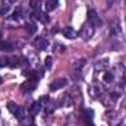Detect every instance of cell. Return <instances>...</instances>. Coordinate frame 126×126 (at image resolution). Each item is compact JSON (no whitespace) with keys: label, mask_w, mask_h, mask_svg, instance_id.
<instances>
[{"label":"cell","mask_w":126,"mask_h":126,"mask_svg":"<svg viewBox=\"0 0 126 126\" xmlns=\"http://www.w3.org/2000/svg\"><path fill=\"white\" fill-rule=\"evenodd\" d=\"M66 85H67V79L66 78H59V79H56V81H53L50 84V90L51 91H57V90H60V88L66 87Z\"/></svg>","instance_id":"cell-1"},{"label":"cell","mask_w":126,"mask_h":126,"mask_svg":"<svg viewBox=\"0 0 126 126\" xmlns=\"http://www.w3.org/2000/svg\"><path fill=\"white\" fill-rule=\"evenodd\" d=\"M88 22L93 25V27H98V25H101V19L98 18V15H97V12L95 10H88Z\"/></svg>","instance_id":"cell-2"},{"label":"cell","mask_w":126,"mask_h":126,"mask_svg":"<svg viewBox=\"0 0 126 126\" xmlns=\"http://www.w3.org/2000/svg\"><path fill=\"white\" fill-rule=\"evenodd\" d=\"M37 87V79H28L24 85H22V93H32Z\"/></svg>","instance_id":"cell-3"},{"label":"cell","mask_w":126,"mask_h":126,"mask_svg":"<svg viewBox=\"0 0 126 126\" xmlns=\"http://www.w3.org/2000/svg\"><path fill=\"white\" fill-rule=\"evenodd\" d=\"M34 46H35V48H38V50H46L47 46H48V41H47L46 38H43V37H38V38L34 40Z\"/></svg>","instance_id":"cell-4"},{"label":"cell","mask_w":126,"mask_h":126,"mask_svg":"<svg viewBox=\"0 0 126 126\" xmlns=\"http://www.w3.org/2000/svg\"><path fill=\"white\" fill-rule=\"evenodd\" d=\"M38 103L41 104V107H47V113H53V104H51V101H50V98L47 95L41 97Z\"/></svg>","instance_id":"cell-5"},{"label":"cell","mask_w":126,"mask_h":126,"mask_svg":"<svg viewBox=\"0 0 126 126\" xmlns=\"http://www.w3.org/2000/svg\"><path fill=\"white\" fill-rule=\"evenodd\" d=\"M93 34H94V28H93V25L91 24H88V25H85L84 28H82V31H81V35L84 37V38H91L93 37Z\"/></svg>","instance_id":"cell-6"},{"label":"cell","mask_w":126,"mask_h":126,"mask_svg":"<svg viewBox=\"0 0 126 126\" xmlns=\"http://www.w3.org/2000/svg\"><path fill=\"white\" fill-rule=\"evenodd\" d=\"M34 16H35V19H38L40 22H43V24H47L50 19H48V16H47V13H44V12H41V10H34V13H32Z\"/></svg>","instance_id":"cell-7"},{"label":"cell","mask_w":126,"mask_h":126,"mask_svg":"<svg viewBox=\"0 0 126 126\" xmlns=\"http://www.w3.org/2000/svg\"><path fill=\"white\" fill-rule=\"evenodd\" d=\"M63 35L66 38H69V40H73V38H76L78 32L75 31V28H72V27H66V28H63Z\"/></svg>","instance_id":"cell-8"},{"label":"cell","mask_w":126,"mask_h":126,"mask_svg":"<svg viewBox=\"0 0 126 126\" xmlns=\"http://www.w3.org/2000/svg\"><path fill=\"white\" fill-rule=\"evenodd\" d=\"M13 44L9 41H0V51H12Z\"/></svg>","instance_id":"cell-9"},{"label":"cell","mask_w":126,"mask_h":126,"mask_svg":"<svg viewBox=\"0 0 126 126\" xmlns=\"http://www.w3.org/2000/svg\"><path fill=\"white\" fill-rule=\"evenodd\" d=\"M40 109H41V104H40V103H32L31 107H30V114H31L32 117H35V116L38 114Z\"/></svg>","instance_id":"cell-10"},{"label":"cell","mask_w":126,"mask_h":126,"mask_svg":"<svg viewBox=\"0 0 126 126\" xmlns=\"http://www.w3.org/2000/svg\"><path fill=\"white\" fill-rule=\"evenodd\" d=\"M22 62V59L21 57H16V56H13V57H9V67H18L19 64Z\"/></svg>","instance_id":"cell-11"},{"label":"cell","mask_w":126,"mask_h":126,"mask_svg":"<svg viewBox=\"0 0 126 126\" xmlns=\"http://www.w3.org/2000/svg\"><path fill=\"white\" fill-rule=\"evenodd\" d=\"M13 114L16 116V119H19V120H24L25 119V110H24V107H16V110L13 111Z\"/></svg>","instance_id":"cell-12"},{"label":"cell","mask_w":126,"mask_h":126,"mask_svg":"<svg viewBox=\"0 0 126 126\" xmlns=\"http://www.w3.org/2000/svg\"><path fill=\"white\" fill-rule=\"evenodd\" d=\"M30 7L32 10H40L41 9V1L40 0H30Z\"/></svg>","instance_id":"cell-13"},{"label":"cell","mask_w":126,"mask_h":126,"mask_svg":"<svg viewBox=\"0 0 126 126\" xmlns=\"http://www.w3.org/2000/svg\"><path fill=\"white\" fill-rule=\"evenodd\" d=\"M59 4V0H47V9L48 10H54Z\"/></svg>","instance_id":"cell-14"},{"label":"cell","mask_w":126,"mask_h":126,"mask_svg":"<svg viewBox=\"0 0 126 126\" xmlns=\"http://www.w3.org/2000/svg\"><path fill=\"white\" fill-rule=\"evenodd\" d=\"M103 79H104V82L110 84V82H113V81H114V76H113V73H111V72H106V73H104V76H103Z\"/></svg>","instance_id":"cell-15"},{"label":"cell","mask_w":126,"mask_h":126,"mask_svg":"<svg viewBox=\"0 0 126 126\" xmlns=\"http://www.w3.org/2000/svg\"><path fill=\"white\" fill-rule=\"evenodd\" d=\"M60 104H62V106H64V107L70 106V104H72V100H70V97H69V95H63L62 100H60Z\"/></svg>","instance_id":"cell-16"},{"label":"cell","mask_w":126,"mask_h":126,"mask_svg":"<svg viewBox=\"0 0 126 126\" xmlns=\"http://www.w3.org/2000/svg\"><path fill=\"white\" fill-rule=\"evenodd\" d=\"M27 31H28V34H35L37 32V25L32 24V22L27 24Z\"/></svg>","instance_id":"cell-17"},{"label":"cell","mask_w":126,"mask_h":126,"mask_svg":"<svg viewBox=\"0 0 126 126\" xmlns=\"http://www.w3.org/2000/svg\"><path fill=\"white\" fill-rule=\"evenodd\" d=\"M9 66V57L7 56H1L0 57V67H6Z\"/></svg>","instance_id":"cell-18"},{"label":"cell","mask_w":126,"mask_h":126,"mask_svg":"<svg viewBox=\"0 0 126 126\" xmlns=\"http://www.w3.org/2000/svg\"><path fill=\"white\" fill-rule=\"evenodd\" d=\"M21 13H22V9L18 7V9L13 12V19H15V21H19V19H21Z\"/></svg>","instance_id":"cell-19"},{"label":"cell","mask_w":126,"mask_h":126,"mask_svg":"<svg viewBox=\"0 0 126 126\" xmlns=\"http://www.w3.org/2000/svg\"><path fill=\"white\" fill-rule=\"evenodd\" d=\"M85 116H88V119H85V122H88V120H93V117H94V113H93V110H91V109H87V110H85Z\"/></svg>","instance_id":"cell-20"},{"label":"cell","mask_w":126,"mask_h":126,"mask_svg":"<svg viewBox=\"0 0 126 126\" xmlns=\"http://www.w3.org/2000/svg\"><path fill=\"white\" fill-rule=\"evenodd\" d=\"M9 9H10L9 4H3V6L0 7V15H6V13L9 12Z\"/></svg>","instance_id":"cell-21"},{"label":"cell","mask_w":126,"mask_h":126,"mask_svg":"<svg viewBox=\"0 0 126 126\" xmlns=\"http://www.w3.org/2000/svg\"><path fill=\"white\" fill-rule=\"evenodd\" d=\"M51 64H53V57H51V56H47V57H46V67L50 69Z\"/></svg>","instance_id":"cell-22"},{"label":"cell","mask_w":126,"mask_h":126,"mask_svg":"<svg viewBox=\"0 0 126 126\" xmlns=\"http://www.w3.org/2000/svg\"><path fill=\"white\" fill-rule=\"evenodd\" d=\"M16 107H18V106H16L15 103H12V101H9V103H7V109L12 111V114H13V111L16 110Z\"/></svg>","instance_id":"cell-23"},{"label":"cell","mask_w":126,"mask_h":126,"mask_svg":"<svg viewBox=\"0 0 126 126\" xmlns=\"http://www.w3.org/2000/svg\"><path fill=\"white\" fill-rule=\"evenodd\" d=\"M110 34H111V35H116V34H119V27H117V24H114V27L111 28Z\"/></svg>","instance_id":"cell-24"},{"label":"cell","mask_w":126,"mask_h":126,"mask_svg":"<svg viewBox=\"0 0 126 126\" xmlns=\"http://www.w3.org/2000/svg\"><path fill=\"white\" fill-rule=\"evenodd\" d=\"M85 126H94L93 120H88V122H85Z\"/></svg>","instance_id":"cell-25"},{"label":"cell","mask_w":126,"mask_h":126,"mask_svg":"<svg viewBox=\"0 0 126 126\" xmlns=\"http://www.w3.org/2000/svg\"><path fill=\"white\" fill-rule=\"evenodd\" d=\"M10 1H12V3H13V1H15V0H10Z\"/></svg>","instance_id":"cell-26"},{"label":"cell","mask_w":126,"mask_h":126,"mask_svg":"<svg viewBox=\"0 0 126 126\" xmlns=\"http://www.w3.org/2000/svg\"><path fill=\"white\" fill-rule=\"evenodd\" d=\"M30 126H35V125H30Z\"/></svg>","instance_id":"cell-27"},{"label":"cell","mask_w":126,"mask_h":126,"mask_svg":"<svg viewBox=\"0 0 126 126\" xmlns=\"http://www.w3.org/2000/svg\"><path fill=\"white\" fill-rule=\"evenodd\" d=\"M0 81H1V78H0Z\"/></svg>","instance_id":"cell-28"}]
</instances>
